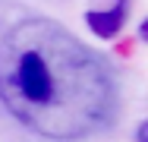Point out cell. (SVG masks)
I'll return each instance as SVG.
<instances>
[{"instance_id":"obj_1","label":"cell","mask_w":148,"mask_h":142,"mask_svg":"<svg viewBox=\"0 0 148 142\" xmlns=\"http://www.w3.org/2000/svg\"><path fill=\"white\" fill-rule=\"evenodd\" d=\"M120 88L107 57L47 16H29L0 38V104L19 126L51 142L107 130Z\"/></svg>"},{"instance_id":"obj_2","label":"cell","mask_w":148,"mask_h":142,"mask_svg":"<svg viewBox=\"0 0 148 142\" xmlns=\"http://www.w3.org/2000/svg\"><path fill=\"white\" fill-rule=\"evenodd\" d=\"M85 19H88L91 32L110 38V35H114L117 28H123V22H126V3H123V6H114L110 13H88Z\"/></svg>"},{"instance_id":"obj_3","label":"cell","mask_w":148,"mask_h":142,"mask_svg":"<svg viewBox=\"0 0 148 142\" xmlns=\"http://www.w3.org/2000/svg\"><path fill=\"white\" fill-rule=\"evenodd\" d=\"M145 130H148V123H139V133H136V139H139V142H148L145 139Z\"/></svg>"}]
</instances>
